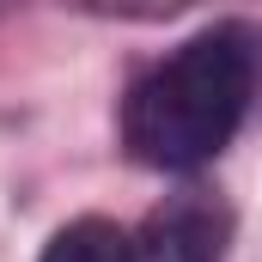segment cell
Segmentation results:
<instances>
[{"instance_id":"cell-3","label":"cell","mask_w":262,"mask_h":262,"mask_svg":"<svg viewBox=\"0 0 262 262\" xmlns=\"http://www.w3.org/2000/svg\"><path fill=\"white\" fill-rule=\"evenodd\" d=\"M37 262H128V232L104 213H79L43 244Z\"/></svg>"},{"instance_id":"cell-2","label":"cell","mask_w":262,"mask_h":262,"mask_svg":"<svg viewBox=\"0 0 262 262\" xmlns=\"http://www.w3.org/2000/svg\"><path fill=\"white\" fill-rule=\"evenodd\" d=\"M226 244L232 207L207 189H177L128 232V262H226Z\"/></svg>"},{"instance_id":"cell-1","label":"cell","mask_w":262,"mask_h":262,"mask_svg":"<svg viewBox=\"0 0 262 262\" xmlns=\"http://www.w3.org/2000/svg\"><path fill=\"white\" fill-rule=\"evenodd\" d=\"M262 85V37L250 25H207L146 67L122 98V146L146 171H201L244 128Z\"/></svg>"}]
</instances>
